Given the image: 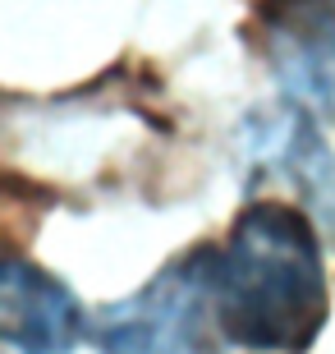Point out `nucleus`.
<instances>
[{"instance_id": "1", "label": "nucleus", "mask_w": 335, "mask_h": 354, "mask_svg": "<svg viewBox=\"0 0 335 354\" xmlns=\"http://www.w3.org/2000/svg\"><path fill=\"white\" fill-rule=\"evenodd\" d=\"M207 290L220 341L253 354H308L326 327L322 239L298 207L253 203L225 244H207Z\"/></svg>"}, {"instance_id": "5", "label": "nucleus", "mask_w": 335, "mask_h": 354, "mask_svg": "<svg viewBox=\"0 0 335 354\" xmlns=\"http://www.w3.org/2000/svg\"><path fill=\"white\" fill-rule=\"evenodd\" d=\"M244 161L253 171H276L294 184V194L308 203L326 225H335V157L317 133L303 106L258 111L244 120Z\"/></svg>"}, {"instance_id": "2", "label": "nucleus", "mask_w": 335, "mask_h": 354, "mask_svg": "<svg viewBox=\"0 0 335 354\" xmlns=\"http://www.w3.org/2000/svg\"><path fill=\"white\" fill-rule=\"evenodd\" d=\"M92 341L102 354H220V327L207 290V253L170 263L152 286L102 308Z\"/></svg>"}, {"instance_id": "4", "label": "nucleus", "mask_w": 335, "mask_h": 354, "mask_svg": "<svg viewBox=\"0 0 335 354\" xmlns=\"http://www.w3.org/2000/svg\"><path fill=\"white\" fill-rule=\"evenodd\" d=\"M83 304L51 272L0 253V341L23 354H69L83 341Z\"/></svg>"}, {"instance_id": "3", "label": "nucleus", "mask_w": 335, "mask_h": 354, "mask_svg": "<svg viewBox=\"0 0 335 354\" xmlns=\"http://www.w3.org/2000/svg\"><path fill=\"white\" fill-rule=\"evenodd\" d=\"M267 60L285 97L335 120V10L331 0H262Z\"/></svg>"}]
</instances>
